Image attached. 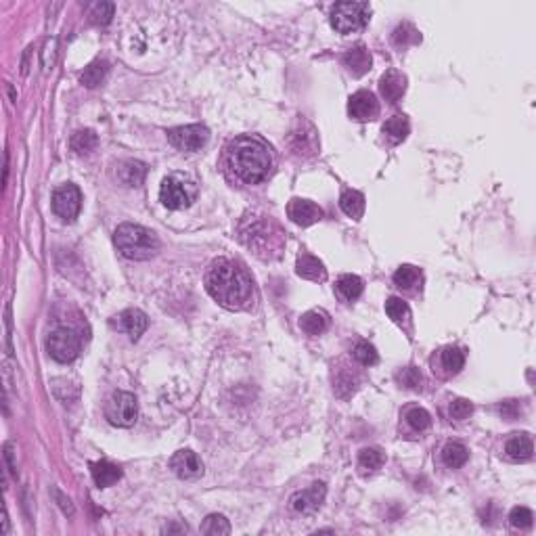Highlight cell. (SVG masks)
Instances as JSON below:
<instances>
[{
    "label": "cell",
    "mask_w": 536,
    "mask_h": 536,
    "mask_svg": "<svg viewBox=\"0 0 536 536\" xmlns=\"http://www.w3.org/2000/svg\"><path fill=\"white\" fill-rule=\"evenodd\" d=\"M208 293L228 310H241L250 304L253 293L250 275L235 262L221 258L206 275Z\"/></svg>",
    "instance_id": "6da1fadb"
},
{
    "label": "cell",
    "mask_w": 536,
    "mask_h": 536,
    "mask_svg": "<svg viewBox=\"0 0 536 536\" xmlns=\"http://www.w3.org/2000/svg\"><path fill=\"white\" fill-rule=\"evenodd\" d=\"M226 163L237 181L246 185H258L268 178L273 170V156L262 138L253 134H243L228 143Z\"/></svg>",
    "instance_id": "7a4b0ae2"
},
{
    "label": "cell",
    "mask_w": 536,
    "mask_h": 536,
    "mask_svg": "<svg viewBox=\"0 0 536 536\" xmlns=\"http://www.w3.org/2000/svg\"><path fill=\"white\" fill-rule=\"evenodd\" d=\"M237 233L241 243L264 260L279 256L285 246L283 231L268 216H243Z\"/></svg>",
    "instance_id": "3957f363"
},
{
    "label": "cell",
    "mask_w": 536,
    "mask_h": 536,
    "mask_svg": "<svg viewBox=\"0 0 536 536\" xmlns=\"http://www.w3.org/2000/svg\"><path fill=\"white\" fill-rule=\"evenodd\" d=\"M113 241L120 253L128 260H149L159 250L158 235L147 226L132 222H124L116 228Z\"/></svg>",
    "instance_id": "277c9868"
},
{
    "label": "cell",
    "mask_w": 536,
    "mask_h": 536,
    "mask_svg": "<svg viewBox=\"0 0 536 536\" xmlns=\"http://www.w3.org/2000/svg\"><path fill=\"white\" fill-rule=\"evenodd\" d=\"M371 19L369 2H338L331 9V26L340 34H352L363 30Z\"/></svg>",
    "instance_id": "5b68a950"
},
{
    "label": "cell",
    "mask_w": 536,
    "mask_h": 536,
    "mask_svg": "<svg viewBox=\"0 0 536 536\" xmlns=\"http://www.w3.org/2000/svg\"><path fill=\"white\" fill-rule=\"evenodd\" d=\"M197 197V187L195 183L183 176V174H170L163 178L159 187V201L168 210H183L189 208L193 199Z\"/></svg>",
    "instance_id": "8992f818"
},
{
    "label": "cell",
    "mask_w": 536,
    "mask_h": 536,
    "mask_svg": "<svg viewBox=\"0 0 536 536\" xmlns=\"http://www.w3.org/2000/svg\"><path fill=\"white\" fill-rule=\"evenodd\" d=\"M105 417L109 419L111 425L118 428H132L136 417H138V405L134 394L130 392H113L105 405Z\"/></svg>",
    "instance_id": "52a82bcc"
},
{
    "label": "cell",
    "mask_w": 536,
    "mask_h": 536,
    "mask_svg": "<svg viewBox=\"0 0 536 536\" xmlns=\"http://www.w3.org/2000/svg\"><path fill=\"white\" fill-rule=\"evenodd\" d=\"M80 348H82L80 335H78L74 329H69V327H59V329H55V331L49 335V340H46V350H49V354H51L57 363H64V365H67V363H71V360L78 358Z\"/></svg>",
    "instance_id": "ba28073f"
},
{
    "label": "cell",
    "mask_w": 536,
    "mask_h": 536,
    "mask_svg": "<svg viewBox=\"0 0 536 536\" xmlns=\"http://www.w3.org/2000/svg\"><path fill=\"white\" fill-rule=\"evenodd\" d=\"M168 141L181 151H199L210 141V130L203 124H189L168 130Z\"/></svg>",
    "instance_id": "9c48e42d"
},
{
    "label": "cell",
    "mask_w": 536,
    "mask_h": 536,
    "mask_svg": "<svg viewBox=\"0 0 536 536\" xmlns=\"http://www.w3.org/2000/svg\"><path fill=\"white\" fill-rule=\"evenodd\" d=\"M53 210L64 221H76V216L82 210V193H80V189L76 185H69V183L61 185L59 189H55V193H53Z\"/></svg>",
    "instance_id": "30bf717a"
},
{
    "label": "cell",
    "mask_w": 536,
    "mask_h": 536,
    "mask_svg": "<svg viewBox=\"0 0 536 536\" xmlns=\"http://www.w3.org/2000/svg\"><path fill=\"white\" fill-rule=\"evenodd\" d=\"M289 147L300 158H315L318 153V134L315 126L306 120H300L289 134Z\"/></svg>",
    "instance_id": "8fae6325"
},
{
    "label": "cell",
    "mask_w": 536,
    "mask_h": 536,
    "mask_svg": "<svg viewBox=\"0 0 536 536\" xmlns=\"http://www.w3.org/2000/svg\"><path fill=\"white\" fill-rule=\"evenodd\" d=\"M348 116L356 122H371L379 116V103L371 91H358L348 101Z\"/></svg>",
    "instance_id": "7c38bea8"
},
{
    "label": "cell",
    "mask_w": 536,
    "mask_h": 536,
    "mask_svg": "<svg viewBox=\"0 0 536 536\" xmlns=\"http://www.w3.org/2000/svg\"><path fill=\"white\" fill-rule=\"evenodd\" d=\"M325 495H327V486H325L323 482H315L310 488L291 495L289 507H291L295 513H302V515L315 513L316 509L320 507V503L325 501Z\"/></svg>",
    "instance_id": "4fadbf2b"
},
{
    "label": "cell",
    "mask_w": 536,
    "mask_h": 536,
    "mask_svg": "<svg viewBox=\"0 0 536 536\" xmlns=\"http://www.w3.org/2000/svg\"><path fill=\"white\" fill-rule=\"evenodd\" d=\"M287 216L298 226H313L325 216L323 208H318L315 201L308 199H291L287 206Z\"/></svg>",
    "instance_id": "5bb4252c"
},
{
    "label": "cell",
    "mask_w": 536,
    "mask_h": 536,
    "mask_svg": "<svg viewBox=\"0 0 536 536\" xmlns=\"http://www.w3.org/2000/svg\"><path fill=\"white\" fill-rule=\"evenodd\" d=\"M111 325H113L118 331L128 333V338H130L132 342H136V340L145 333L149 320H147V315H145V313H141V310H136V308H128V310H124V313H120V315L116 316V318L111 320Z\"/></svg>",
    "instance_id": "9a60e30c"
},
{
    "label": "cell",
    "mask_w": 536,
    "mask_h": 536,
    "mask_svg": "<svg viewBox=\"0 0 536 536\" xmlns=\"http://www.w3.org/2000/svg\"><path fill=\"white\" fill-rule=\"evenodd\" d=\"M170 470L183 480H191V477H197L203 473V463L197 457V452L187 448V450L174 452V457L170 459Z\"/></svg>",
    "instance_id": "2e32d148"
},
{
    "label": "cell",
    "mask_w": 536,
    "mask_h": 536,
    "mask_svg": "<svg viewBox=\"0 0 536 536\" xmlns=\"http://www.w3.org/2000/svg\"><path fill=\"white\" fill-rule=\"evenodd\" d=\"M407 91V76L396 71V69H390L381 76L379 80V93L381 96L388 101V103H398L403 95Z\"/></svg>",
    "instance_id": "e0dca14e"
},
{
    "label": "cell",
    "mask_w": 536,
    "mask_h": 536,
    "mask_svg": "<svg viewBox=\"0 0 536 536\" xmlns=\"http://www.w3.org/2000/svg\"><path fill=\"white\" fill-rule=\"evenodd\" d=\"M342 61H344V65L348 67V71H350L354 78L365 76V74L371 69V64H373L371 53L367 51L365 44H356V46H352V49H348L346 53H344V57H342Z\"/></svg>",
    "instance_id": "ac0fdd59"
},
{
    "label": "cell",
    "mask_w": 536,
    "mask_h": 536,
    "mask_svg": "<svg viewBox=\"0 0 536 536\" xmlns=\"http://www.w3.org/2000/svg\"><path fill=\"white\" fill-rule=\"evenodd\" d=\"M532 438L528 434H513L509 440L505 442V455L507 459L515 461V463H524L532 459Z\"/></svg>",
    "instance_id": "d6986e66"
},
{
    "label": "cell",
    "mask_w": 536,
    "mask_h": 536,
    "mask_svg": "<svg viewBox=\"0 0 536 536\" xmlns=\"http://www.w3.org/2000/svg\"><path fill=\"white\" fill-rule=\"evenodd\" d=\"M295 273L302 277V279H308V281H325L327 279V268H325V264L315 258V256H310V253H302L300 258H298V262H295Z\"/></svg>",
    "instance_id": "ffe728a7"
},
{
    "label": "cell",
    "mask_w": 536,
    "mask_h": 536,
    "mask_svg": "<svg viewBox=\"0 0 536 536\" xmlns=\"http://www.w3.org/2000/svg\"><path fill=\"white\" fill-rule=\"evenodd\" d=\"M91 473H93V480L98 488H109L113 486L120 477H122V470L109 461H95L91 463Z\"/></svg>",
    "instance_id": "44dd1931"
},
{
    "label": "cell",
    "mask_w": 536,
    "mask_h": 536,
    "mask_svg": "<svg viewBox=\"0 0 536 536\" xmlns=\"http://www.w3.org/2000/svg\"><path fill=\"white\" fill-rule=\"evenodd\" d=\"M340 208H342V212L346 214L348 218H352V221H360V218H363V214H365V208H367V203H365V195H363L360 191L346 189L344 193H342V197H340Z\"/></svg>",
    "instance_id": "7402d4cb"
},
{
    "label": "cell",
    "mask_w": 536,
    "mask_h": 536,
    "mask_svg": "<svg viewBox=\"0 0 536 536\" xmlns=\"http://www.w3.org/2000/svg\"><path fill=\"white\" fill-rule=\"evenodd\" d=\"M381 132L385 136V141L390 145H400L410 132V124L407 120V116H392L383 126H381Z\"/></svg>",
    "instance_id": "603a6c76"
},
{
    "label": "cell",
    "mask_w": 536,
    "mask_h": 536,
    "mask_svg": "<svg viewBox=\"0 0 536 536\" xmlns=\"http://www.w3.org/2000/svg\"><path fill=\"white\" fill-rule=\"evenodd\" d=\"M467 459H470V450L461 442H448L442 448V461H444L446 467H452V470L463 467L467 463Z\"/></svg>",
    "instance_id": "cb8c5ba5"
},
{
    "label": "cell",
    "mask_w": 536,
    "mask_h": 536,
    "mask_svg": "<svg viewBox=\"0 0 536 536\" xmlns=\"http://www.w3.org/2000/svg\"><path fill=\"white\" fill-rule=\"evenodd\" d=\"M300 327L308 335H320L329 327V315L325 310H310L300 318Z\"/></svg>",
    "instance_id": "d4e9b609"
},
{
    "label": "cell",
    "mask_w": 536,
    "mask_h": 536,
    "mask_svg": "<svg viewBox=\"0 0 536 536\" xmlns=\"http://www.w3.org/2000/svg\"><path fill=\"white\" fill-rule=\"evenodd\" d=\"M335 289H338V293H340L342 300L354 302L356 298H360L365 285H363V279L356 277V275H342L338 279V283H335Z\"/></svg>",
    "instance_id": "484cf974"
},
{
    "label": "cell",
    "mask_w": 536,
    "mask_h": 536,
    "mask_svg": "<svg viewBox=\"0 0 536 536\" xmlns=\"http://www.w3.org/2000/svg\"><path fill=\"white\" fill-rule=\"evenodd\" d=\"M381 465H383V452L375 446L363 448L358 452V470L363 475H373Z\"/></svg>",
    "instance_id": "4316f807"
},
{
    "label": "cell",
    "mask_w": 536,
    "mask_h": 536,
    "mask_svg": "<svg viewBox=\"0 0 536 536\" xmlns=\"http://www.w3.org/2000/svg\"><path fill=\"white\" fill-rule=\"evenodd\" d=\"M440 363L442 369H444L448 375H457V373L463 369V365H465V354H463L461 348L457 346L444 348L440 352Z\"/></svg>",
    "instance_id": "83f0119b"
},
{
    "label": "cell",
    "mask_w": 536,
    "mask_h": 536,
    "mask_svg": "<svg viewBox=\"0 0 536 536\" xmlns=\"http://www.w3.org/2000/svg\"><path fill=\"white\" fill-rule=\"evenodd\" d=\"M69 145H71V149L78 153V156H86V153H91V151H95L96 145H98V136H96L95 130H78L74 136H71V141H69Z\"/></svg>",
    "instance_id": "f1b7e54d"
},
{
    "label": "cell",
    "mask_w": 536,
    "mask_h": 536,
    "mask_svg": "<svg viewBox=\"0 0 536 536\" xmlns=\"http://www.w3.org/2000/svg\"><path fill=\"white\" fill-rule=\"evenodd\" d=\"M107 71H109V64H107L105 59H96V61H93V64L82 71L80 82H82L84 86H89V89H95V86H98V84L105 80Z\"/></svg>",
    "instance_id": "f546056e"
},
{
    "label": "cell",
    "mask_w": 536,
    "mask_h": 536,
    "mask_svg": "<svg viewBox=\"0 0 536 536\" xmlns=\"http://www.w3.org/2000/svg\"><path fill=\"white\" fill-rule=\"evenodd\" d=\"M392 42L398 46V49H405V46H409V44H419L421 42V34L419 30L409 24V21H405V24H400L394 34H392Z\"/></svg>",
    "instance_id": "4dcf8cb0"
},
{
    "label": "cell",
    "mask_w": 536,
    "mask_h": 536,
    "mask_svg": "<svg viewBox=\"0 0 536 536\" xmlns=\"http://www.w3.org/2000/svg\"><path fill=\"white\" fill-rule=\"evenodd\" d=\"M385 313L396 325H407L410 320L409 304L403 298H388L385 300Z\"/></svg>",
    "instance_id": "1f68e13d"
},
{
    "label": "cell",
    "mask_w": 536,
    "mask_h": 536,
    "mask_svg": "<svg viewBox=\"0 0 536 536\" xmlns=\"http://www.w3.org/2000/svg\"><path fill=\"white\" fill-rule=\"evenodd\" d=\"M120 172H122L120 178H122L124 185H128V187H138L143 183V178H145L147 168L141 161H126Z\"/></svg>",
    "instance_id": "d6a6232c"
},
{
    "label": "cell",
    "mask_w": 536,
    "mask_h": 536,
    "mask_svg": "<svg viewBox=\"0 0 536 536\" xmlns=\"http://www.w3.org/2000/svg\"><path fill=\"white\" fill-rule=\"evenodd\" d=\"M421 283V273L419 268L410 266V264H403L396 273H394V285L400 289H413Z\"/></svg>",
    "instance_id": "836d02e7"
},
{
    "label": "cell",
    "mask_w": 536,
    "mask_h": 536,
    "mask_svg": "<svg viewBox=\"0 0 536 536\" xmlns=\"http://www.w3.org/2000/svg\"><path fill=\"white\" fill-rule=\"evenodd\" d=\"M201 532L203 535H231V524L221 513H212L201 524Z\"/></svg>",
    "instance_id": "e575fe53"
},
{
    "label": "cell",
    "mask_w": 536,
    "mask_h": 536,
    "mask_svg": "<svg viewBox=\"0 0 536 536\" xmlns=\"http://www.w3.org/2000/svg\"><path fill=\"white\" fill-rule=\"evenodd\" d=\"M352 354H354V358L363 365V367H373V365H378L379 360V354H378V348L373 346V344H369V342H358L354 350H352Z\"/></svg>",
    "instance_id": "d590c367"
},
{
    "label": "cell",
    "mask_w": 536,
    "mask_h": 536,
    "mask_svg": "<svg viewBox=\"0 0 536 536\" xmlns=\"http://www.w3.org/2000/svg\"><path fill=\"white\" fill-rule=\"evenodd\" d=\"M405 419H407V423H409L410 430H415V432H425V430L432 425V417H430V413H428L425 409H421V407H413V409L407 410Z\"/></svg>",
    "instance_id": "8d00e7d4"
},
{
    "label": "cell",
    "mask_w": 536,
    "mask_h": 536,
    "mask_svg": "<svg viewBox=\"0 0 536 536\" xmlns=\"http://www.w3.org/2000/svg\"><path fill=\"white\" fill-rule=\"evenodd\" d=\"M532 522H535V513H532V509H528V507H513L511 513H509V524H511L513 528L524 530V528H530Z\"/></svg>",
    "instance_id": "74e56055"
},
{
    "label": "cell",
    "mask_w": 536,
    "mask_h": 536,
    "mask_svg": "<svg viewBox=\"0 0 536 536\" xmlns=\"http://www.w3.org/2000/svg\"><path fill=\"white\" fill-rule=\"evenodd\" d=\"M113 13H116V4L113 2H96L95 6H93V11H91V19H93V24H96V26H107L111 21Z\"/></svg>",
    "instance_id": "f35d334b"
},
{
    "label": "cell",
    "mask_w": 536,
    "mask_h": 536,
    "mask_svg": "<svg viewBox=\"0 0 536 536\" xmlns=\"http://www.w3.org/2000/svg\"><path fill=\"white\" fill-rule=\"evenodd\" d=\"M398 383H403L405 388H409V390H421V385H423V375L419 373V369H415V367H407V369H403L398 375Z\"/></svg>",
    "instance_id": "ab89813d"
},
{
    "label": "cell",
    "mask_w": 536,
    "mask_h": 536,
    "mask_svg": "<svg viewBox=\"0 0 536 536\" xmlns=\"http://www.w3.org/2000/svg\"><path fill=\"white\" fill-rule=\"evenodd\" d=\"M472 413L473 405L465 398H457L450 403V419H455V421H465Z\"/></svg>",
    "instance_id": "60d3db41"
},
{
    "label": "cell",
    "mask_w": 536,
    "mask_h": 536,
    "mask_svg": "<svg viewBox=\"0 0 536 536\" xmlns=\"http://www.w3.org/2000/svg\"><path fill=\"white\" fill-rule=\"evenodd\" d=\"M354 379H356V375H354L352 371H348V369L346 371H342V373L335 378V392L342 396L344 388H348V396L354 394V390H356V381H354Z\"/></svg>",
    "instance_id": "b9f144b4"
},
{
    "label": "cell",
    "mask_w": 536,
    "mask_h": 536,
    "mask_svg": "<svg viewBox=\"0 0 536 536\" xmlns=\"http://www.w3.org/2000/svg\"><path fill=\"white\" fill-rule=\"evenodd\" d=\"M499 413L505 419H515L520 415V403L517 400H505L499 405Z\"/></svg>",
    "instance_id": "7bdbcfd3"
},
{
    "label": "cell",
    "mask_w": 536,
    "mask_h": 536,
    "mask_svg": "<svg viewBox=\"0 0 536 536\" xmlns=\"http://www.w3.org/2000/svg\"><path fill=\"white\" fill-rule=\"evenodd\" d=\"M13 455H15L13 444H11V442H6V444H4V459H6L9 472L13 473V475H17V465H15V461H13Z\"/></svg>",
    "instance_id": "ee69618b"
},
{
    "label": "cell",
    "mask_w": 536,
    "mask_h": 536,
    "mask_svg": "<svg viewBox=\"0 0 536 536\" xmlns=\"http://www.w3.org/2000/svg\"><path fill=\"white\" fill-rule=\"evenodd\" d=\"M55 499L59 501L61 509H64V513H67V515H74V505H71V501H69L67 497H64L59 490H55Z\"/></svg>",
    "instance_id": "f6af8a7d"
}]
</instances>
